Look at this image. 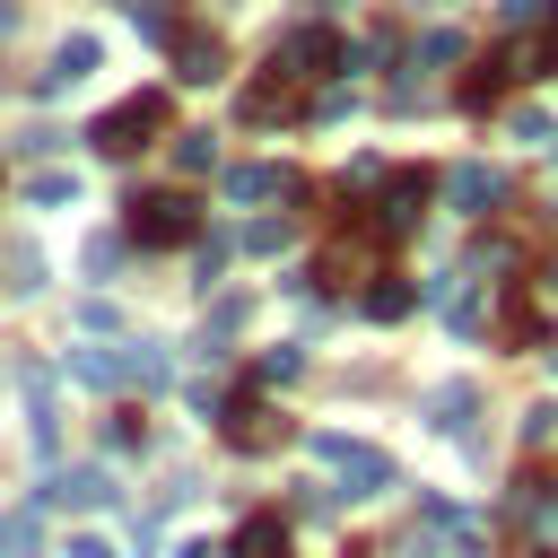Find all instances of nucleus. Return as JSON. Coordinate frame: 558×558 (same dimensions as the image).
<instances>
[{
	"mask_svg": "<svg viewBox=\"0 0 558 558\" xmlns=\"http://www.w3.org/2000/svg\"><path fill=\"white\" fill-rule=\"evenodd\" d=\"M157 131H166V87H140V96H122V105H105V113L87 122V148H105V157H140Z\"/></svg>",
	"mask_w": 558,
	"mask_h": 558,
	"instance_id": "nucleus-1",
	"label": "nucleus"
},
{
	"mask_svg": "<svg viewBox=\"0 0 558 558\" xmlns=\"http://www.w3.org/2000/svg\"><path fill=\"white\" fill-rule=\"evenodd\" d=\"M314 462L340 471V497H384V488H392V453H375V445H357V436H340V427L314 436Z\"/></svg>",
	"mask_w": 558,
	"mask_h": 558,
	"instance_id": "nucleus-2",
	"label": "nucleus"
},
{
	"mask_svg": "<svg viewBox=\"0 0 558 558\" xmlns=\"http://www.w3.org/2000/svg\"><path fill=\"white\" fill-rule=\"evenodd\" d=\"M201 235V209L183 192H131V244L166 253V244H192Z\"/></svg>",
	"mask_w": 558,
	"mask_h": 558,
	"instance_id": "nucleus-3",
	"label": "nucleus"
},
{
	"mask_svg": "<svg viewBox=\"0 0 558 558\" xmlns=\"http://www.w3.org/2000/svg\"><path fill=\"white\" fill-rule=\"evenodd\" d=\"M270 70H288V78H331V70H357V52H349L331 26H288L279 52H270Z\"/></svg>",
	"mask_w": 558,
	"mask_h": 558,
	"instance_id": "nucleus-4",
	"label": "nucleus"
},
{
	"mask_svg": "<svg viewBox=\"0 0 558 558\" xmlns=\"http://www.w3.org/2000/svg\"><path fill=\"white\" fill-rule=\"evenodd\" d=\"M418 209H427V174H418V166H401V174H384V192H375V209H366V235H375V244H392V235H410V227H418Z\"/></svg>",
	"mask_w": 558,
	"mask_h": 558,
	"instance_id": "nucleus-5",
	"label": "nucleus"
},
{
	"mask_svg": "<svg viewBox=\"0 0 558 558\" xmlns=\"http://www.w3.org/2000/svg\"><path fill=\"white\" fill-rule=\"evenodd\" d=\"M166 44H174V78H183V87H209V78L227 70V44H218V35H201V26H174Z\"/></svg>",
	"mask_w": 558,
	"mask_h": 558,
	"instance_id": "nucleus-6",
	"label": "nucleus"
},
{
	"mask_svg": "<svg viewBox=\"0 0 558 558\" xmlns=\"http://www.w3.org/2000/svg\"><path fill=\"white\" fill-rule=\"evenodd\" d=\"M445 201H453L462 218H488V201H506V174H497V166H480V157H462V166L445 174Z\"/></svg>",
	"mask_w": 558,
	"mask_h": 558,
	"instance_id": "nucleus-7",
	"label": "nucleus"
},
{
	"mask_svg": "<svg viewBox=\"0 0 558 558\" xmlns=\"http://www.w3.org/2000/svg\"><path fill=\"white\" fill-rule=\"evenodd\" d=\"M96 61H105V44H96V35H61V44H52V70L35 78V96H61V87H78Z\"/></svg>",
	"mask_w": 558,
	"mask_h": 558,
	"instance_id": "nucleus-8",
	"label": "nucleus"
},
{
	"mask_svg": "<svg viewBox=\"0 0 558 558\" xmlns=\"http://www.w3.org/2000/svg\"><path fill=\"white\" fill-rule=\"evenodd\" d=\"M70 375L96 384V392H113V384H140V357L131 349H70Z\"/></svg>",
	"mask_w": 558,
	"mask_h": 558,
	"instance_id": "nucleus-9",
	"label": "nucleus"
},
{
	"mask_svg": "<svg viewBox=\"0 0 558 558\" xmlns=\"http://www.w3.org/2000/svg\"><path fill=\"white\" fill-rule=\"evenodd\" d=\"M279 192H296V174H288V166H227V201H235V209L279 201Z\"/></svg>",
	"mask_w": 558,
	"mask_h": 558,
	"instance_id": "nucleus-10",
	"label": "nucleus"
},
{
	"mask_svg": "<svg viewBox=\"0 0 558 558\" xmlns=\"http://www.w3.org/2000/svg\"><path fill=\"white\" fill-rule=\"evenodd\" d=\"M227 445H235V453H262V445H279V418L244 392V401H227Z\"/></svg>",
	"mask_w": 558,
	"mask_h": 558,
	"instance_id": "nucleus-11",
	"label": "nucleus"
},
{
	"mask_svg": "<svg viewBox=\"0 0 558 558\" xmlns=\"http://www.w3.org/2000/svg\"><path fill=\"white\" fill-rule=\"evenodd\" d=\"M514 70H523V61H514V52H488V61H480V70H471V78H462V105H471V113H480V105H497V96H506V78H514Z\"/></svg>",
	"mask_w": 558,
	"mask_h": 558,
	"instance_id": "nucleus-12",
	"label": "nucleus"
},
{
	"mask_svg": "<svg viewBox=\"0 0 558 558\" xmlns=\"http://www.w3.org/2000/svg\"><path fill=\"white\" fill-rule=\"evenodd\" d=\"M471 410H480V392H471V384H436V392H427V427H445V436H462V427H471Z\"/></svg>",
	"mask_w": 558,
	"mask_h": 558,
	"instance_id": "nucleus-13",
	"label": "nucleus"
},
{
	"mask_svg": "<svg viewBox=\"0 0 558 558\" xmlns=\"http://www.w3.org/2000/svg\"><path fill=\"white\" fill-rule=\"evenodd\" d=\"M44 497H52V506H105L113 480H105V471H61V480H44Z\"/></svg>",
	"mask_w": 558,
	"mask_h": 558,
	"instance_id": "nucleus-14",
	"label": "nucleus"
},
{
	"mask_svg": "<svg viewBox=\"0 0 558 558\" xmlns=\"http://www.w3.org/2000/svg\"><path fill=\"white\" fill-rule=\"evenodd\" d=\"M235 558H288V523H279V514H244Z\"/></svg>",
	"mask_w": 558,
	"mask_h": 558,
	"instance_id": "nucleus-15",
	"label": "nucleus"
},
{
	"mask_svg": "<svg viewBox=\"0 0 558 558\" xmlns=\"http://www.w3.org/2000/svg\"><path fill=\"white\" fill-rule=\"evenodd\" d=\"M357 305H366V314H375V323H401V314H410V305H418V288H410V279H392V270H384V279H375V288H366V296H357Z\"/></svg>",
	"mask_w": 558,
	"mask_h": 558,
	"instance_id": "nucleus-16",
	"label": "nucleus"
},
{
	"mask_svg": "<svg viewBox=\"0 0 558 558\" xmlns=\"http://www.w3.org/2000/svg\"><path fill=\"white\" fill-rule=\"evenodd\" d=\"M279 113H288V70H270V78L244 87V122H279Z\"/></svg>",
	"mask_w": 558,
	"mask_h": 558,
	"instance_id": "nucleus-17",
	"label": "nucleus"
},
{
	"mask_svg": "<svg viewBox=\"0 0 558 558\" xmlns=\"http://www.w3.org/2000/svg\"><path fill=\"white\" fill-rule=\"evenodd\" d=\"M174 166H183V174H209V166H218V140H209V131H174Z\"/></svg>",
	"mask_w": 558,
	"mask_h": 558,
	"instance_id": "nucleus-18",
	"label": "nucleus"
},
{
	"mask_svg": "<svg viewBox=\"0 0 558 558\" xmlns=\"http://www.w3.org/2000/svg\"><path fill=\"white\" fill-rule=\"evenodd\" d=\"M418 61H427V70H436V61H462V35H453V26H436V35H418V52H410V70H418Z\"/></svg>",
	"mask_w": 558,
	"mask_h": 558,
	"instance_id": "nucleus-19",
	"label": "nucleus"
},
{
	"mask_svg": "<svg viewBox=\"0 0 558 558\" xmlns=\"http://www.w3.org/2000/svg\"><path fill=\"white\" fill-rule=\"evenodd\" d=\"M35 549V514H0V558H26Z\"/></svg>",
	"mask_w": 558,
	"mask_h": 558,
	"instance_id": "nucleus-20",
	"label": "nucleus"
},
{
	"mask_svg": "<svg viewBox=\"0 0 558 558\" xmlns=\"http://www.w3.org/2000/svg\"><path fill=\"white\" fill-rule=\"evenodd\" d=\"M549 436H558V401H532L523 410V445H549Z\"/></svg>",
	"mask_w": 558,
	"mask_h": 558,
	"instance_id": "nucleus-21",
	"label": "nucleus"
},
{
	"mask_svg": "<svg viewBox=\"0 0 558 558\" xmlns=\"http://www.w3.org/2000/svg\"><path fill=\"white\" fill-rule=\"evenodd\" d=\"M288 244V218H262V227H244V253H279Z\"/></svg>",
	"mask_w": 558,
	"mask_h": 558,
	"instance_id": "nucleus-22",
	"label": "nucleus"
},
{
	"mask_svg": "<svg viewBox=\"0 0 558 558\" xmlns=\"http://www.w3.org/2000/svg\"><path fill=\"white\" fill-rule=\"evenodd\" d=\"M296 366H305V357H296V349H270V357H262V384H288V375H296Z\"/></svg>",
	"mask_w": 558,
	"mask_h": 558,
	"instance_id": "nucleus-23",
	"label": "nucleus"
},
{
	"mask_svg": "<svg viewBox=\"0 0 558 558\" xmlns=\"http://www.w3.org/2000/svg\"><path fill=\"white\" fill-rule=\"evenodd\" d=\"M61 558H113V541H105V532H70V549H61Z\"/></svg>",
	"mask_w": 558,
	"mask_h": 558,
	"instance_id": "nucleus-24",
	"label": "nucleus"
},
{
	"mask_svg": "<svg viewBox=\"0 0 558 558\" xmlns=\"http://www.w3.org/2000/svg\"><path fill=\"white\" fill-rule=\"evenodd\" d=\"M541 17V0H497V26H532Z\"/></svg>",
	"mask_w": 558,
	"mask_h": 558,
	"instance_id": "nucleus-25",
	"label": "nucleus"
},
{
	"mask_svg": "<svg viewBox=\"0 0 558 558\" xmlns=\"http://www.w3.org/2000/svg\"><path fill=\"white\" fill-rule=\"evenodd\" d=\"M541 52H549V70H558V9H549V35H541Z\"/></svg>",
	"mask_w": 558,
	"mask_h": 558,
	"instance_id": "nucleus-26",
	"label": "nucleus"
},
{
	"mask_svg": "<svg viewBox=\"0 0 558 558\" xmlns=\"http://www.w3.org/2000/svg\"><path fill=\"white\" fill-rule=\"evenodd\" d=\"M174 558H209V541H183V549H174Z\"/></svg>",
	"mask_w": 558,
	"mask_h": 558,
	"instance_id": "nucleus-27",
	"label": "nucleus"
},
{
	"mask_svg": "<svg viewBox=\"0 0 558 558\" xmlns=\"http://www.w3.org/2000/svg\"><path fill=\"white\" fill-rule=\"evenodd\" d=\"M541 357H549V375H558V340H549V349H541Z\"/></svg>",
	"mask_w": 558,
	"mask_h": 558,
	"instance_id": "nucleus-28",
	"label": "nucleus"
},
{
	"mask_svg": "<svg viewBox=\"0 0 558 558\" xmlns=\"http://www.w3.org/2000/svg\"><path fill=\"white\" fill-rule=\"evenodd\" d=\"M541 558H558V549H541Z\"/></svg>",
	"mask_w": 558,
	"mask_h": 558,
	"instance_id": "nucleus-29",
	"label": "nucleus"
}]
</instances>
